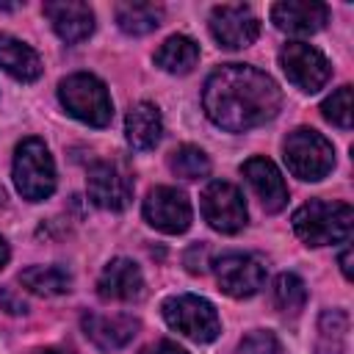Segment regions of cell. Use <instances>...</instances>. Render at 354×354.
Returning a JSON list of instances; mask_svg holds the SVG:
<instances>
[{"label":"cell","mask_w":354,"mask_h":354,"mask_svg":"<svg viewBox=\"0 0 354 354\" xmlns=\"http://www.w3.org/2000/svg\"><path fill=\"white\" fill-rule=\"evenodd\" d=\"M279 105L282 94L274 77L249 64H224L205 80L202 108L221 130L243 133L260 127L277 116Z\"/></svg>","instance_id":"obj_1"},{"label":"cell","mask_w":354,"mask_h":354,"mask_svg":"<svg viewBox=\"0 0 354 354\" xmlns=\"http://www.w3.org/2000/svg\"><path fill=\"white\" fill-rule=\"evenodd\" d=\"M351 227H354V210L348 202L310 199L293 213V230L307 246L343 243L351 235Z\"/></svg>","instance_id":"obj_2"},{"label":"cell","mask_w":354,"mask_h":354,"mask_svg":"<svg viewBox=\"0 0 354 354\" xmlns=\"http://www.w3.org/2000/svg\"><path fill=\"white\" fill-rule=\"evenodd\" d=\"M58 100L69 116L83 124L105 127L113 116V102L105 83L88 72H75L58 83Z\"/></svg>","instance_id":"obj_3"},{"label":"cell","mask_w":354,"mask_h":354,"mask_svg":"<svg viewBox=\"0 0 354 354\" xmlns=\"http://www.w3.org/2000/svg\"><path fill=\"white\" fill-rule=\"evenodd\" d=\"M14 185L28 202H41L55 191V163L41 138L28 136L17 144Z\"/></svg>","instance_id":"obj_4"},{"label":"cell","mask_w":354,"mask_h":354,"mask_svg":"<svg viewBox=\"0 0 354 354\" xmlns=\"http://www.w3.org/2000/svg\"><path fill=\"white\" fill-rule=\"evenodd\" d=\"M163 321L180 332L183 337L194 340V343H210L218 337L221 332V321L216 307L194 293H180V296H169L163 301Z\"/></svg>","instance_id":"obj_5"},{"label":"cell","mask_w":354,"mask_h":354,"mask_svg":"<svg viewBox=\"0 0 354 354\" xmlns=\"http://www.w3.org/2000/svg\"><path fill=\"white\" fill-rule=\"evenodd\" d=\"M282 152H285L288 169L296 177L310 180V183L324 180L335 169L332 144L318 130H310V127H296L293 133H288V138L282 144Z\"/></svg>","instance_id":"obj_6"},{"label":"cell","mask_w":354,"mask_h":354,"mask_svg":"<svg viewBox=\"0 0 354 354\" xmlns=\"http://www.w3.org/2000/svg\"><path fill=\"white\" fill-rule=\"evenodd\" d=\"M133 174L122 160H97L88 169L86 191L97 207L124 210L133 199Z\"/></svg>","instance_id":"obj_7"},{"label":"cell","mask_w":354,"mask_h":354,"mask_svg":"<svg viewBox=\"0 0 354 354\" xmlns=\"http://www.w3.org/2000/svg\"><path fill=\"white\" fill-rule=\"evenodd\" d=\"M279 66L296 88L310 91V94L318 91L332 75L326 55L307 41H288L279 50Z\"/></svg>","instance_id":"obj_8"},{"label":"cell","mask_w":354,"mask_h":354,"mask_svg":"<svg viewBox=\"0 0 354 354\" xmlns=\"http://www.w3.org/2000/svg\"><path fill=\"white\" fill-rule=\"evenodd\" d=\"M202 216L216 232L232 235V232L243 230V224H246L243 194L232 183H224V180L207 183L202 191Z\"/></svg>","instance_id":"obj_9"},{"label":"cell","mask_w":354,"mask_h":354,"mask_svg":"<svg viewBox=\"0 0 354 354\" xmlns=\"http://www.w3.org/2000/svg\"><path fill=\"white\" fill-rule=\"evenodd\" d=\"M144 218L149 227L166 235H180L191 227V202L183 191L171 185H158L144 199Z\"/></svg>","instance_id":"obj_10"},{"label":"cell","mask_w":354,"mask_h":354,"mask_svg":"<svg viewBox=\"0 0 354 354\" xmlns=\"http://www.w3.org/2000/svg\"><path fill=\"white\" fill-rule=\"evenodd\" d=\"M210 33L227 50L249 47L260 33V19L243 3H224L210 11Z\"/></svg>","instance_id":"obj_11"},{"label":"cell","mask_w":354,"mask_h":354,"mask_svg":"<svg viewBox=\"0 0 354 354\" xmlns=\"http://www.w3.org/2000/svg\"><path fill=\"white\" fill-rule=\"evenodd\" d=\"M213 266H216V282H218V288L227 296H232V299H249L266 282V268L252 254L230 252V254H221Z\"/></svg>","instance_id":"obj_12"},{"label":"cell","mask_w":354,"mask_h":354,"mask_svg":"<svg viewBox=\"0 0 354 354\" xmlns=\"http://www.w3.org/2000/svg\"><path fill=\"white\" fill-rule=\"evenodd\" d=\"M41 11L50 19V25L58 33V39L66 41V44H77V41H83V39H88L94 33V11L88 8V3H80V0H50V3H44Z\"/></svg>","instance_id":"obj_13"},{"label":"cell","mask_w":354,"mask_h":354,"mask_svg":"<svg viewBox=\"0 0 354 354\" xmlns=\"http://www.w3.org/2000/svg\"><path fill=\"white\" fill-rule=\"evenodd\" d=\"M246 183L252 185L254 196L260 199V205L266 207V213H277L288 205V185L279 174V169L274 166V160L254 155L241 166Z\"/></svg>","instance_id":"obj_14"},{"label":"cell","mask_w":354,"mask_h":354,"mask_svg":"<svg viewBox=\"0 0 354 354\" xmlns=\"http://www.w3.org/2000/svg\"><path fill=\"white\" fill-rule=\"evenodd\" d=\"M80 326L86 332V337L102 348V351H116L124 348L136 332H138V318L116 313V315H102V313H86L80 318Z\"/></svg>","instance_id":"obj_15"},{"label":"cell","mask_w":354,"mask_h":354,"mask_svg":"<svg viewBox=\"0 0 354 354\" xmlns=\"http://www.w3.org/2000/svg\"><path fill=\"white\" fill-rule=\"evenodd\" d=\"M326 19H329V8L315 0H282L271 8V22L279 30L296 36L318 33L326 25Z\"/></svg>","instance_id":"obj_16"},{"label":"cell","mask_w":354,"mask_h":354,"mask_svg":"<svg viewBox=\"0 0 354 354\" xmlns=\"http://www.w3.org/2000/svg\"><path fill=\"white\" fill-rule=\"evenodd\" d=\"M97 290L108 301H133L144 293L141 268L127 257H113L102 268V274L97 279Z\"/></svg>","instance_id":"obj_17"},{"label":"cell","mask_w":354,"mask_h":354,"mask_svg":"<svg viewBox=\"0 0 354 354\" xmlns=\"http://www.w3.org/2000/svg\"><path fill=\"white\" fill-rule=\"evenodd\" d=\"M124 136L133 149L144 152V149L158 147V141L163 136V116H160L158 105H152L147 100L130 105V111L124 116Z\"/></svg>","instance_id":"obj_18"},{"label":"cell","mask_w":354,"mask_h":354,"mask_svg":"<svg viewBox=\"0 0 354 354\" xmlns=\"http://www.w3.org/2000/svg\"><path fill=\"white\" fill-rule=\"evenodd\" d=\"M0 66L22 83H30L41 75L39 53L30 44H25V41L8 36V33H0Z\"/></svg>","instance_id":"obj_19"},{"label":"cell","mask_w":354,"mask_h":354,"mask_svg":"<svg viewBox=\"0 0 354 354\" xmlns=\"http://www.w3.org/2000/svg\"><path fill=\"white\" fill-rule=\"evenodd\" d=\"M196 61H199V44L183 33L169 36L155 53V64L171 75H188L196 66Z\"/></svg>","instance_id":"obj_20"},{"label":"cell","mask_w":354,"mask_h":354,"mask_svg":"<svg viewBox=\"0 0 354 354\" xmlns=\"http://www.w3.org/2000/svg\"><path fill=\"white\" fill-rule=\"evenodd\" d=\"M19 282L36 296H61L72 288V277L61 266H30L19 274Z\"/></svg>","instance_id":"obj_21"},{"label":"cell","mask_w":354,"mask_h":354,"mask_svg":"<svg viewBox=\"0 0 354 354\" xmlns=\"http://www.w3.org/2000/svg\"><path fill=\"white\" fill-rule=\"evenodd\" d=\"M116 22L130 36H144L163 22V8L155 3H119Z\"/></svg>","instance_id":"obj_22"},{"label":"cell","mask_w":354,"mask_h":354,"mask_svg":"<svg viewBox=\"0 0 354 354\" xmlns=\"http://www.w3.org/2000/svg\"><path fill=\"white\" fill-rule=\"evenodd\" d=\"M351 318L346 310H324L318 318V337L324 354H346Z\"/></svg>","instance_id":"obj_23"},{"label":"cell","mask_w":354,"mask_h":354,"mask_svg":"<svg viewBox=\"0 0 354 354\" xmlns=\"http://www.w3.org/2000/svg\"><path fill=\"white\" fill-rule=\"evenodd\" d=\"M169 169L183 180H202L210 174V158L199 147L183 144L169 155Z\"/></svg>","instance_id":"obj_24"},{"label":"cell","mask_w":354,"mask_h":354,"mask_svg":"<svg viewBox=\"0 0 354 354\" xmlns=\"http://www.w3.org/2000/svg\"><path fill=\"white\" fill-rule=\"evenodd\" d=\"M307 301V288H304V279L285 271L274 279V304L282 310V313H290L296 315Z\"/></svg>","instance_id":"obj_25"},{"label":"cell","mask_w":354,"mask_h":354,"mask_svg":"<svg viewBox=\"0 0 354 354\" xmlns=\"http://www.w3.org/2000/svg\"><path fill=\"white\" fill-rule=\"evenodd\" d=\"M321 113H324L326 122L348 130L351 127V116H354V108H351V86H340L335 94H329L321 102Z\"/></svg>","instance_id":"obj_26"},{"label":"cell","mask_w":354,"mask_h":354,"mask_svg":"<svg viewBox=\"0 0 354 354\" xmlns=\"http://www.w3.org/2000/svg\"><path fill=\"white\" fill-rule=\"evenodd\" d=\"M238 351L241 354H279V340L268 329H252L238 343Z\"/></svg>","instance_id":"obj_27"},{"label":"cell","mask_w":354,"mask_h":354,"mask_svg":"<svg viewBox=\"0 0 354 354\" xmlns=\"http://www.w3.org/2000/svg\"><path fill=\"white\" fill-rule=\"evenodd\" d=\"M210 266V252L205 243H194L188 252H185V268L191 274H205Z\"/></svg>","instance_id":"obj_28"},{"label":"cell","mask_w":354,"mask_h":354,"mask_svg":"<svg viewBox=\"0 0 354 354\" xmlns=\"http://www.w3.org/2000/svg\"><path fill=\"white\" fill-rule=\"evenodd\" d=\"M141 354H188L185 348H180L177 343H171V340H158V343H152V346H147Z\"/></svg>","instance_id":"obj_29"},{"label":"cell","mask_w":354,"mask_h":354,"mask_svg":"<svg viewBox=\"0 0 354 354\" xmlns=\"http://www.w3.org/2000/svg\"><path fill=\"white\" fill-rule=\"evenodd\" d=\"M0 301H3V304H8V313H25V301H14L8 290H3V293H0Z\"/></svg>","instance_id":"obj_30"},{"label":"cell","mask_w":354,"mask_h":354,"mask_svg":"<svg viewBox=\"0 0 354 354\" xmlns=\"http://www.w3.org/2000/svg\"><path fill=\"white\" fill-rule=\"evenodd\" d=\"M340 271H343L346 279H351V249L348 246L340 252Z\"/></svg>","instance_id":"obj_31"},{"label":"cell","mask_w":354,"mask_h":354,"mask_svg":"<svg viewBox=\"0 0 354 354\" xmlns=\"http://www.w3.org/2000/svg\"><path fill=\"white\" fill-rule=\"evenodd\" d=\"M6 263H8V243L0 238V268H3Z\"/></svg>","instance_id":"obj_32"},{"label":"cell","mask_w":354,"mask_h":354,"mask_svg":"<svg viewBox=\"0 0 354 354\" xmlns=\"http://www.w3.org/2000/svg\"><path fill=\"white\" fill-rule=\"evenodd\" d=\"M36 354H72V351H64V348H39Z\"/></svg>","instance_id":"obj_33"}]
</instances>
